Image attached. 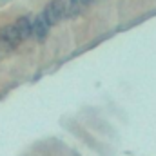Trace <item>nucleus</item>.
Segmentation results:
<instances>
[{
	"instance_id": "nucleus-1",
	"label": "nucleus",
	"mask_w": 156,
	"mask_h": 156,
	"mask_svg": "<svg viewBox=\"0 0 156 156\" xmlns=\"http://www.w3.org/2000/svg\"><path fill=\"white\" fill-rule=\"evenodd\" d=\"M24 40L20 37L18 29L15 24H7L0 29V49L2 51H13L16 49Z\"/></svg>"
},
{
	"instance_id": "nucleus-2",
	"label": "nucleus",
	"mask_w": 156,
	"mask_h": 156,
	"mask_svg": "<svg viewBox=\"0 0 156 156\" xmlns=\"http://www.w3.org/2000/svg\"><path fill=\"white\" fill-rule=\"evenodd\" d=\"M44 16L49 22V26H56L62 18H66V0H51L44 7Z\"/></svg>"
},
{
	"instance_id": "nucleus-3",
	"label": "nucleus",
	"mask_w": 156,
	"mask_h": 156,
	"mask_svg": "<svg viewBox=\"0 0 156 156\" xmlns=\"http://www.w3.org/2000/svg\"><path fill=\"white\" fill-rule=\"evenodd\" d=\"M49 29H51V26L45 20L44 13H38L37 16H33V37L37 42H40V44L45 42L49 37Z\"/></svg>"
},
{
	"instance_id": "nucleus-4",
	"label": "nucleus",
	"mask_w": 156,
	"mask_h": 156,
	"mask_svg": "<svg viewBox=\"0 0 156 156\" xmlns=\"http://www.w3.org/2000/svg\"><path fill=\"white\" fill-rule=\"evenodd\" d=\"M15 26H16V29H18L22 40H27V38L33 37V16H31V15H22V16H18L16 22H15Z\"/></svg>"
},
{
	"instance_id": "nucleus-5",
	"label": "nucleus",
	"mask_w": 156,
	"mask_h": 156,
	"mask_svg": "<svg viewBox=\"0 0 156 156\" xmlns=\"http://www.w3.org/2000/svg\"><path fill=\"white\" fill-rule=\"evenodd\" d=\"M83 5L80 0H66V18H76L82 15Z\"/></svg>"
},
{
	"instance_id": "nucleus-6",
	"label": "nucleus",
	"mask_w": 156,
	"mask_h": 156,
	"mask_svg": "<svg viewBox=\"0 0 156 156\" xmlns=\"http://www.w3.org/2000/svg\"><path fill=\"white\" fill-rule=\"evenodd\" d=\"M80 2H82V5H91L94 0H80Z\"/></svg>"
}]
</instances>
